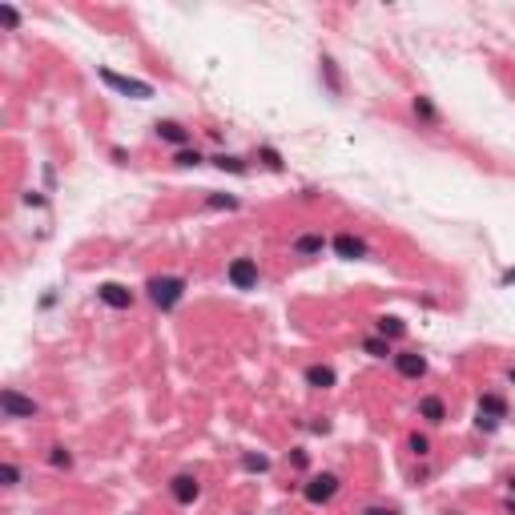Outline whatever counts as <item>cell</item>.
I'll list each match as a JSON object with an SVG mask.
<instances>
[{
    "label": "cell",
    "mask_w": 515,
    "mask_h": 515,
    "mask_svg": "<svg viewBox=\"0 0 515 515\" xmlns=\"http://www.w3.org/2000/svg\"><path fill=\"white\" fill-rule=\"evenodd\" d=\"M322 77H327L330 93H342V77H339V64L330 61V57H322Z\"/></svg>",
    "instance_id": "19"
},
{
    "label": "cell",
    "mask_w": 515,
    "mask_h": 515,
    "mask_svg": "<svg viewBox=\"0 0 515 515\" xmlns=\"http://www.w3.org/2000/svg\"><path fill=\"white\" fill-rule=\"evenodd\" d=\"M149 302L157 306V310H174L177 302L186 298V278L177 274H162V278H149Z\"/></svg>",
    "instance_id": "1"
},
{
    "label": "cell",
    "mask_w": 515,
    "mask_h": 515,
    "mask_svg": "<svg viewBox=\"0 0 515 515\" xmlns=\"http://www.w3.org/2000/svg\"><path fill=\"white\" fill-rule=\"evenodd\" d=\"M334 383H339L334 366H327V363H310V366H306V387H315V390H330Z\"/></svg>",
    "instance_id": "11"
},
{
    "label": "cell",
    "mask_w": 515,
    "mask_h": 515,
    "mask_svg": "<svg viewBox=\"0 0 515 515\" xmlns=\"http://www.w3.org/2000/svg\"><path fill=\"white\" fill-rule=\"evenodd\" d=\"M169 495H174L181 507H189V503L201 495V483L193 475H174V483H169Z\"/></svg>",
    "instance_id": "9"
},
{
    "label": "cell",
    "mask_w": 515,
    "mask_h": 515,
    "mask_svg": "<svg viewBox=\"0 0 515 515\" xmlns=\"http://www.w3.org/2000/svg\"><path fill=\"white\" fill-rule=\"evenodd\" d=\"M174 162H177V165H186V169H189V165H201V153H198V149H177V157H174Z\"/></svg>",
    "instance_id": "24"
},
{
    "label": "cell",
    "mask_w": 515,
    "mask_h": 515,
    "mask_svg": "<svg viewBox=\"0 0 515 515\" xmlns=\"http://www.w3.org/2000/svg\"><path fill=\"white\" fill-rule=\"evenodd\" d=\"M363 515H399V511H395V507H366Z\"/></svg>",
    "instance_id": "29"
},
{
    "label": "cell",
    "mask_w": 515,
    "mask_h": 515,
    "mask_svg": "<svg viewBox=\"0 0 515 515\" xmlns=\"http://www.w3.org/2000/svg\"><path fill=\"white\" fill-rule=\"evenodd\" d=\"M322 250H327V238L322 234H298L294 238V254L298 258H322Z\"/></svg>",
    "instance_id": "12"
},
{
    "label": "cell",
    "mask_w": 515,
    "mask_h": 515,
    "mask_svg": "<svg viewBox=\"0 0 515 515\" xmlns=\"http://www.w3.org/2000/svg\"><path fill=\"white\" fill-rule=\"evenodd\" d=\"M503 286H515V266L507 270V274H503Z\"/></svg>",
    "instance_id": "30"
},
{
    "label": "cell",
    "mask_w": 515,
    "mask_h": 515,
    "mask_svg": "<svg viewBox=\"0 0 515 515\" xmlns=\"http://www.w3.org/2000/svg\"><path fill=\"white\" fill-rule=\"evenodd\" d=\"M411 109H415L419 121H427V125H439V109L431 105V97H423V93H419V97H411Z\"/></svg>",
    "instance_id": "15"
},
{
    "label": "cell",
    "mask_w": 515,
    "mask_h": 515,
    "mask_svg": "<svg viewBox=\"0 0 515 515\" xmlns=\"http://www.w3.org/2000/svg\"><path fill=\"white\" fill-rule=\"evenodd\" d=\"M0 411H4V419H37L40 407L28 395H21L16 387H4L0 390Z\"/></svg>",
    "instance_id": "3"
},
{
    "label": "cell",
    "mask_w": 515,
    "mask_h": 515,
    "mask_svg": "<svg viewBox=\"0 0 515 515\" xmlns=\"http://www.w3.org/2000/svg\"><path fill=\"white\" fill-rule=\"evenodd\" d=\"M302 495H306V503L322 507V503H330L334 495H339V475H330V471L310 475V479H306V487H302Z\"/></svg>",
    "instance_id": "4"
},
{
    "label": "cell",
    "mask_w": 515,
    "mask_h": 515,
    "mask_svg": "<svg viewBox=\"0 0 515 515\" xmlns=\"http://www.w3.org/2000/svg\"><path fill=\"white\" fill-rule=\"evenodd\" d=\"M153 133H157L162 141H169V145H177V149L189 141V129L181 125V121H157V125H153Z\"/></svg>",
    "instance_id": "13"
},
{
    "label": "cell",
    "mask_w": 515,
    "mask_h": 515,
    "mask_svg": "<svg viewBox=\"0 0 515 515\" xmlns=\"http://www.w3.org/2000/svg\"><path fill=\"white\" fill-rule=\"evenodd\" d=\"M402 334H407V322H402V318H395V315H383L378 318V339H402Z\"/></svg>",
    "instance_id": "16"
},
{
    "label": "cell",
    "mask_w": 515,
    "mask_h": 515,
    "mask_svg": "<svg viewBox=\"0 0 515 515\" xmlns=\"http://www.w3.org/2000/svg\"><path fill=\"white\" fill-rule=\"evenodd\" d=\"M419 415L427 419V423H443L447 419V402L439 395H427V399H419Z\"/></svg>",
    "instance_id": "14"
},
{
    "label": "cell",
    "mask_w": 515,
    "mask_h": 515,
    "mask_svg": "<svg viewBox=\"0 0 515 515\" xmlns=\"http://www.w3.org/2000/svg\"><path fill=\"white\" fill-rule=\"evenodd\" d=\"M214 165H217V169H222V174H246V169H250V165H246V162H242V157H234V153H217V157H214Z\"/></svg>",
    "instance_id": "17"
},
{
    "label": "cell",
    "mask_w": 515,
    "mask_h": 515,
    "mask_svg": "<svg viewBox=\"0 0 515 515\" xmlns=\"http://www.w3.org/2000/svg\"><path fill=\"white\" fill-rule=\"evenodd\" d=\"M49 463H52V467H64V471H69V467H73V455L64 451V447H52V455H49Z\"/></svg>",
    "instance_id": "23"
},
{
    "label": "cell",
    "mask_w": 515,
    "mask_h": 515,
    "mask_svg": "<svg viewBox=\"0 0 515 515\" xmlns=\"http://www.w3.org/2000/svg\"><path fill=\"white\" fill-rule=\"evenodd\" d=\"M499 419H507V402L499 395H483L479 399V411H475V427L479 431H495L499 427Z\"/></svg>",
    "instance_id": "5"
},
{
    "label": "cell",
    "mask_w": 515,
    "mask_h": 515,
    "mask_svg": "<svg viewBox=\"0 0 515 515\" xmlns=\"http://www.w3.org/2000/svg\"><path fill=\"white\" fill-rule=\"evenodd\" d=\"M395 370H399L402 378H423L427 375V358L419 351H399L395 354Z\"/></svg>",
    "instance_id": "8"
},
{
    "label": "cell",
    "mask_w": 515,
    "mask_h": 515,
    "mask_svg": "<svg viewBox=\"0 0 515 515\" xmlns=\"http://www.w3.org/2000/svg\"><path fill=\"white\" fill-rule=\"evenodd\" d=\"M205 201H210L214 210H238V205H242V201L234 198V193H210V198H205Z\"/></svg>",
    "instance_id": "20"
},
{
    "label": "cell",
    "mask_w": 515,
    "mask_h": 515,
    "mask_svg": "<svg viewBox=\"0 0 515 515\" xmlns=\"http://www.w3.org/2000/svg\"><path fill=\"white\" fill-rule=\"evenodd\" d=\"M290 463H294V467H306V463H310V455H306V451H302V447H298V451L290 455Z\"/></svg>",
    "instance_id": "28"
},
{
    "label": "cell",
    "mask_w": 515,
    "mask_h": 515,
    "mask_svg": "<svg viewBox=\"0 0 515 515\" xmlns=\"http://www.w3.org/2000/svg\"><path fill=\"white\" fill-rule=\"evenodd\" d=\"M97 77L105 81V85L113 89V93H121V97H133V101H149L153 97V85L149 81H137V77H121L113 73V69H97Z\"/></svg>",
    "instance_id": "2"
},
{
    "label": "cell",
    "mask_w": 515,
    "mask_h": 515,
    "mask_svg": "<svg viewBox=\"0 0 515 515\" xmlns=\"http://www.w3.org/2000/svg\"><path fill=\"white\" fill-rule=\"evenodd\" d=\"M411 451H415V455H427L431 451V439H427V435H411Z\"/></svg>",
    "instance_id": "27"
},
{
    "label": "cell",
    "mask_w": 515,
    "mask_h": 515,
    "mask_svg": "<svg viewBox=\"0 0 515 515\" xmlns=\"http://www.w3.org/2000/svg\"><path fill=\"white\" fill-rule=\"evenodd\" d=\"M0 21H4V28H21V13L13 4H0Z\"/></svg>",
    "instance_id": "22"
},
{
    "label": "cell",
    "mask_w": 515,
    "mask_h": 515,
    "mask_svg": "<svg viewBox=\"0 0 515 515\" xmlns=\"http://www.w3.org/2000/svg\"><path fill=\"white\" fill-rule=\"evenodd\" d=\"M258 157L266 162V169H282V153H278V149H270V145H266V149L258 153Z\"/></svg>",
    "instance_id": "25"
},
{
    "label": "cell",
    "mask_w": 515,
    "mask_h": 515,
    "mask_svg": "<svg viewBox=\"0 0 515 515\" xmlns=\"http://www.w3.org/2000/svg\"><path fill=\"white\" fill-rule=\"evenodd\" d=\"M0 471H4V483H9V487H16V483H21V467H16V463H4Z\"/></svg>",
    "instance_id": "26"
},
{
    "label": "cell",
    "mask_w": 515,
    "mask_h": 515,
    "mask_svg": "<svg viewBox=\"0 0 515 515\" xmlns=\"http://www.w3.org/2000/svg\"><path fill=\"white\" fill-rule=\"evenodd\" d=\"M242 467H246V471H258V475H262L266 467H270V459H266V455H242Z\"/></svg>",
    "instance_id": "21"
},
{
    "label": "cell",
    "mask_w": 515,
    "mask_h": 515,
    "mask_svg": "<svg viewBox=\"0 0 515 515\" xmlns=\"http://www.w3.org/2000/svg\"><path fill=\"white\" fill-rule=\"evenodd\" d=\"M97 298L109 306V310H129L133 306V290L121 286V282H101L97 286Z\"/></svg>",
    "instance_id": "7"
},
{
    "label": "cell",
    "mask_w": 515,
    "mask_h": 515,
    "mask_svg": "<svg viewBox=\"0 0 515 515\" xmlns=\"http://www.w3.org/2000/svg\"><path fill=\"white\" fill-rule=\"evenodd\" d=\"M507 383H511V387H515V366H511V370H507Z\"/></svg>",
    "instance_id": "31"
},
{
    "label": "cell",
    "mask_w": 515,
    "mask_h": 515,
    "mask_svg": "<svg viewBox=\"0 0 515 515\" xmlns=\"http://www.w3.org/2000/svg\"><path fill=\"white\" fill-rule=\"evenodd\" d=\"M363 351L370 354V358H395V351H390V342H387V339H378V334H375V339H366V342H363Z\"/></svg>",
    "instance_id": "18"
},
{
    "label": "cell",
    "mask_w": 515,
    "mask_h": 515,
    "mask_svg": "<svg viewBox=\"0 0 515 515\" xmlns=\"http://www.w3.org/2000/svg\"><path fill=\"white\" fill-rule=\"evenodd\" d=\"M330 246H334V254H339V258H346V262H358V258H366V242L354 238V234H339Z\"/></svg>",
    "instance_id": "10"
},
{
    "label": "cell",
    "mask_w": 515,
    "mask_h": 515,
    "mask_svg": "<svg viewBox=\"0 0 515 515\" xmlns=\"http://www.w3.org/2000/svg\"><path fill=\"white\" fill-rule=\"evenodd\" d=\"M226 278H230V286L234 290H254L258 286V262H254V258H234L230 270H226Z\"/></svg>",
    "instance_id": "6"
}]
</instances>
